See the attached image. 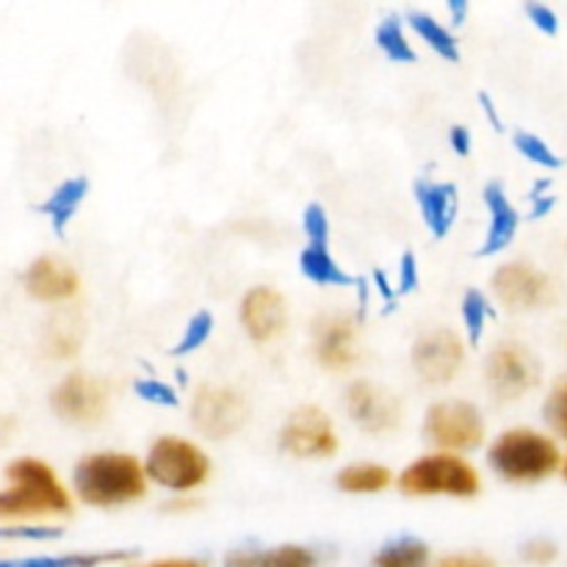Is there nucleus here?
Here are the masks:
<instances>
[{
	"instance_id": "obj_14",
	"label": "nucleus",
	"mask_w": 567,
	"mask_h": 567,
	"mask_svg": "<svg viewBox=\"0 0 567 567\" xmlns=\"http://www.w3.org/2000/svg\"><path fill=\"white\" fill-rule=\"evenodd\" d=\"M316 360L330 371H347L358 363V324L352 316H324L316 321Z\"/></svg>"
},
{
	"instance_id": "obj_22",
	"label": "nucleus",
	"mask_w": 567,
	"mask_h": 567,
	"mask_svg": "<svg viewBox=\"0 0 567 567\" xmlns=\"http://www.w3.org/2000/svg\"><path fill=\"white\" fill-rule=\"evenodd\" d=\"M430 565V548L421 540H396L382 548L374 557V567H426Z\"/></svg>"
},
{
	"instance_id": "obj_33",
	"label": "nucleus",
	"mask_w": 567,
	"mask_h": 567,
	"mask_svg": "<svg viewBox=\"0 0 567 567\" xmlns=\"http://www.w3.org/2000/svg\"><path fill=\"white\" fill-rule=\"evenodd\" d=\"M59 529H0V540H55Z\"/></svg>"
},
{
	"instance_id": "obj_9",
	"label": "nucleus",
	"mask_w": 567,
	"mask_h": 567,
	"mask_svg": "<svg viewBox=\"0 0 567 567\" xmlns=\"http://www.w3.org/2000/svg\"><path fill=\"white\" fill-rule=\"evenodd\" d=\"M53 413L75 426H94L109 413V391L89 374H70L50 396Z\"/></svg>"
},
{
	"instance_id": "obj_1",
	"label": "nucleus",
	"mask_w": 567,
	"mask_h": 567,
	"mask_svg": "<svg viewBox=\"0 0 567 567\" xmlns=\"http://www.w3.org/2000/svg\"><path fill=\"white\" fill-rule=\"evenodd\" d=\"M147 471L131 454H92L75 468V491L92 507H120L144 496Z\"/></svg>"
},
{
	"instance_id": "obj_27",
	"label": "nucleus",
	"mask_w": 567,
	"mask_h": 567,
	"mask_svg": "<svg viewBox=\"0 0 567 567\" xmlns=\"http://www.w3.org/2000/svg\"><path fill=\"white\" fill-rule=\"evenodd\" d=\"M75 319H59L48 336V349L55 358H72L81 347V327L72 324Z\"/></svg>"
},
{
	"instance_id": "obj_31",
	"label": "nucleus",
	"mask_w": 567,
	"mask_h": 567,
	"mask_svg": "<svg viewBox=\"0 0 567 567\" xmlns=\"http://www.w3.org/2000/svg\"><path fill=\"white\" fill-rule=\"evenodd\" d=\"M515 144H518V150L526 155V158L537 161V164H543V166H557L559 164V161L554 158L551 150H548L546 144L540 142V138L532 136V133H518V136H515Z\"/></svg>"
},
{
	"instance_id": "obj_29",
	"label": "nucleus",
	"mask_w": 567,
	"mask_h": 567,
	"mask_svg": "<svg viewBox=\"0 0 567 567\" xmlns=\"http://www.w3.org/2000/svg\"><path fill=\"white\" fill-rule=\"evenodd\" d=\"M546 415H548V421L554 424V430H557L559 435L567 437V380L559 382L557 391H554L551 399H548Z\"/></svg>"
},
{
	"instance_id": "obj_39",
	"label": "nucleus",
	"mask_w": 567,
	"mask_h": 567,
	"mask_svg": "<svg viewBox=\"0 0 567 567\" xmlns=\"http://www.w3.org/2000/svg\"><path fill=\"white\" fill-rule=\"evenodd\" d=\"M144 567H205V563H199V559H161V563Z\"/></svg>"
},
{
	"instance_id": "obj_7",
	"label": "nucleus",
	"mask_w": 567,
	"mask_h": 567,
	"mask_svg": "<svg viewBox=\"0 0 567 567\" xmlns=\"http://www.w3.org/2000/svg\"><path fill=\"white\" fill-rule=\"evenodd\" d=\"M426 441L449 452H471L485 437V421L474 404L463 399H449V402L432 404L424 421Z\"/></svg>"
},
{
	"instance_id": "obj_16",
	"label": "nucleus",
	"mask_w": 567,
	"mask_h": 567,
	"mask_svg": "<svg viewBox=\"0 0 567 567\" xmlns=\"http://www.w3.org/2000/svg\"><path fill=\"white\" fill-rule=\"evenodd\" d=\"M25 288L33 299L39 302H61V299L75 297L78 291V275L70 264L61 258L44 255L31 264L25 275Z\"/></svg>"
},
{
	"instance_id": "obj_20",
	"label": "nucleus",
	"mask_w": 567,
	"mask_h": 567,
	"mask_svg": "<svg viewBox=\"0 0 567 567\" xmlns=\"http://www.w3.org/2000/svg\"><path fill=\"white\" fill-rule=\"evenodd\" d=\"M86 192H89V183L83 181V177H75V181L61 183V186L53 192V197L42 205V214H48L50 219H53L55 233L64 230L70 216L75 214L78 205H81V199L86 197Z\"/></svg>"
},
{
	"instance_id": "obj_18",
	"label": "nucleus",
	"mask_w": 567,
	"mask_h": 567,
	"mask_svg": "<svg viewBox=\"0 0 567 567\" xmlns=\"http://www.w3.org/2000/svg\"><path fill=\"white\" fill-rule=\"evenodd\" d=\"M419 203L424 208L426 225L432 227L435 236H446L449 225L454 219V188L437 186V183H419Z\"/></svg>"
},
{
	"instance_id": "obj_41",
	"label": "nucleus",
	"mask_w": 567,
	"mask_h": 567,
	"mask_svg": "<svg viewBox=\"0 0 567 567\" xmlns=\"http://www.w3.org/2000/svg\"><path fill=\"white\" fill-rule=\"evenodd\" d=\"M565 480H567V460H565Z\"/></svg>"
},
{
	"instance_id": "obj_19",
	"label": "nucleus",
	"mask_w": 567,
	"mask_h": 567,
	"mask_svg": "<svg viewBox=\"0 0 567 567\" xmlns=\"http://www.w3.org/2000/svg\"><path fill=\"white\" fill-rule=\"evenodd\" d=\"M391 471L385 465L374 463H358L349 465L338 474V487L343 493H354V496H369V493H382L391 485Z\"/></svg>"
},
{
	"instance_id": "obj_35",
	"label": "nucleus",
	"mask_w": 567,
	"mask_h": 567,
	"mask_svg": "<svg viewBox=\"0 0 567 567\" xmlns=\"http://www.w3.org/2000/svg\"><path fill=\"white\" fill-rule=\"evenodd\" d=\"M136 391L142 393L144 399H150V402H161V404H175V393L169 391L166 385H161V382L150 380V382H138Z\"/></svg>"
},
{
	"instance_id": "obj_17",
	"label": "nucleus",
	"mask_w": 567,
	"mask_h": 567,
	"mask_svg": "<svg viewBox=\"0 0 567 567\" xmlns=\"http://www.w3.org/2000/svg\"><path fill=\"white\" fill-rule=\"evenodd\" d=\"M485 203L487 208H491L493 225H491V233H487V244L482 252L493 255L513 241L515 230H518V214H515V208L507 203V197H504V192L498 186L487 188Z\"/></svg>"
},
{
	"instance_id": "obj_30",
	"label": "nucleus",
	"mask_w": 567,
	"mask_h": 567,
	"mask_svg": "<svg viewBox=\"0 0 567 567\" xmlns=\"http://www.w3.org/2000/svg\"><path fill=\"white\" fill-rule=\"evenodd\" d=\"M305 233H308L310 244H316V247H327L330 221H327L324 210H321L319 205H310V208L305 210Z\"/></svg>"
},
{
	"instance_id": "obj_6",
	"label": "nucleus",
	"mask_w": 567,
	"mask_h": 567,
	"mask_svg": "<svg viewBox=\"0 0 567 567\" xmlns=\"http://www.w3.org/2000/svg\"><path fill=\"white\" fill-rule=\"evenodd\" d=\"M540 374V363L532 349L520 347V343H498L487 358V388L498 402H518L520 396L535 391Z\"/></svg>"
},
{
	"instance_id": "obj_25",
	"label": "nucleus",
	"mask_w": 567,
	"mask_h": 567,
	"mask_svg": "<svg viewBox=\"0 0 567 567\" xmlns=\"http://www.w3.org/2000/svg\"><path fill=\"white\" fill-rule=\"evenodd\" d=\"M258 567H316V554L302 546H277L258 551Z\"/></svg>"
},
{
	"instance_id": "obj_32",
	"label": "nucleus",
	"mask_w": 567,
	"mask_h": 567,
	"mask_svg": "<svg viewBox=\"0 0 567 567\" xmlns=\"http://www.w3.org/2000/svg\"><path fill=\"white\" fill-rule=\"evenodd\" d=\"M208 332H210V316L208 313H197L192 319V324H188V330H186V336H183V341L177 343L175 352L177 354L194 352V349H197L199 343H203L205 338H208Z\"/></svg>"
},
{
	"instance_id": "obj_4",
	"label": "nucleus",
	"mask_w": 567,
	"mask_h": 567,
	"mask_svg": "<svg viewBox=\"0 0 567 567\" xmlns=\"http://www.w3.org/2000/svg\"><path fill=\"white\" fill-rule=\"evenodd\" d=\"M399 487L408 496H454L471 498L480 493L482 482L474 465L454 454H430L404 468Z\"/></svg>"
},
{
	"instance_id": "obj_34",
	"label": "nucleus",
	"mask_w": 567,
	"mask_h": 567,
	"mask_svg": "<svg viewBox=\"0 0 567 567\" xmlns=\"http://www.w3.org/2000/svg\"><path fill=\"white\" fill-rule=\"evenodd\" d=\"M554 557H557V546L548 540H532L529 546L524 548V559H529V563L546 565V563H551Z\"/></svg>"
},
{
	"instance_id": "obj_23",
	"label": "nucleus",
	"mask_w": 567,
	"mask_h": 567,
	"mask_svg": "<svg viewBox=\"0 0 567 567\" xmlns=\"http://www.w3.org/2000/svg\"><path fill=\"white\" fill-rule=\"evenodd\" d=\"M120 559H127V551L33 557V559H20V563H0V567H97V565H105V563H120Z\"/></svg>"
},
{
	"instance_id": "obj_10",
	"label": "nucleus",
	"mask_w": 567,
	"mask_h": 567,
	"mask_svg": "<svg viewBox=\"0 0 567 567\" xmlns=\"http://www.w3.org/2000/svg\"><path fill=\"white\" fill-rule=\"evenodd\" d=\"M280 446L299 460H324L338 452L332 421L319 408H299L280 432Z\"/></svg>"
},
{
	"instance_id": "obj_11",
	"label": "nucleus",
	"mask_w": 567,
	"mask_h": 567,
	"mask_svg": "<svg viewBox=\"0 0 567 567\" xmlns=\"http://www.w3.org/2000/svg\"><path fill=\"white\" fill-rule=\"evenodd\" d=\"M465 363L463 338L452 330H432L413 347V369L426 385H446Z\"/></svg>"
},
{
	"instance_id": "obj_26",
	"label": "nucleus",
	"mask_w": 567,
	"mask_h": 567,
	"mask_svg": "<svg viewBox=\"0 0 567 567\" xmlns=\"http://www.w3.org/2000/svg\"><path fill=\"white\" fill-rule=\"evenodd\" d=\"M377 44H380L393 61H408V64L410 61H415L413 48H410V42L404 39L402 28H399L396 20H385L380 28H377Z\"/></svg>"
},
{
	"instance_id": "obj_40",
	"label": "nucleus",
	"mask_w": 567,
	"mask_h": 567,
	"mask_svg": "<svg viewBox=\"0 0 567 567\" xmlns=\"http://www.w3.org/2000/svg\"><path fill=\"white\" fill-rule=\"evenodd\" d=\"M454 138V147H457V153H468V131H463V127H454L452 133Z\"/></svg>"
},
{
	"instance_id": "obj_38",
	"label": "nucleus",
	"mask_w": 567,
	"mask_h": 567,
	"mask_svg": "<svg viewBox=\"0 0 567 567\" xmlns=\"http://www.w3.org/2000/svg\"><path fill=\"white\" fill-rule=\"evenodd\" d=\"M529 14L535 17L540 28H546V31H557V20H554L551 11L543 9V6H529Z\"/></svg>"
},
{
	"instance_id": "obj_5",
	"label": "nucleus",
	"mask_w": 567,
	"mask_h": 567,
	"mask_svg": "<svg viewBox=\"0 0 567 567\" xmlns=\"http://www.w3.org/2000/svg\"><path fill=\"white\" fill-rule=\"evenodd\" d=\"M147 476L161 487L175 493L194 491L203 485L210 474V463L199 446L186 437H161L153 443L144 465Z\"/></svg>"
},
{
	"instance_id": "obj_13",
	"label": "nucleus",
	"mask_w": 567,
	"mask_h": 567,
	"mask_svg": "<svg viewBox=\"0 0 567 567\" xmlns=\"http://www.w3.org/2000/svg\"><path fill=\"white\" fill-rule=\"evenodd\" d=\"M493 291L507 308L535 310L546 308L554 299V286L543 271L529 264H507L493 277Z\"/></svg>"
},
{
	"instance_id": "obj_24",
	"label": "nucleus",
	"mask_w": 567,
	"mask_h": 567,
	"mask_svg": "<svg viewBox=\"0 0 567 567\" xmlns=\"http://www.w3.org/2000/svg\"><path fill=\"white\" fill-rule=\"evenodd\" d=\"M410 22H413L415 31L421 33V39H424V42L430 44V48L435 50V53H441L443 59H449V61H457L460 59L457 42H454V37L446 31V28L441 25V22L432 20L430 14H421V11L410 14Z\"/></svg>"
},
{
	"instance_id": "obj_21",
	"label": "nucleus",
	"mask_w": 567,
	"mask_h": 567,
	"mask_svg": "<svg viewBox=\"0 0 567 567\" xmlns=\"http://www.w3.org/2000/svg\"><path fill=\"white\" fill-rule=\"evenodd\" d=\"M299 264H302L305 275L313 282H321V286H349V282H352V277L336 264V258H332L327 247L308 244V249L302 252Z\"/></svg>"
},
{
	"instance_id": "obj_3",
	"label": "nucleus",
	"mask_w": 567,
	"mask_h": 567,
	"mask_svg": "<svg viewBox=\"0 0 567 567\" xmlns=\"http://www.w3.org/2000/svg\"><path fill=\"white\" fill-rule=\"evenodd\" d=\"M491 465L507 482H540L559 468V449L532 430H509L493 443Z\"/></svg>"
},
{
	"instance_id": "obj_15",
	"label": "nucleus",
	"mask_w": 567,
	"mask_h": 567,
	"mask_svg": "<svg viewBox=\"0 0 567 567\" xmlns=\"http://www.w3.org/2000/svg\"><path fill=\"white\" fill-rule=\"evenodd\" d=\"M241 324L247 336L258 343L280 338L288 324V305L282 293L269 286L252 288L241 302Z\"/></svg>"
},
{
	"instance_id": "obj_8",
	"label": "nucleus",
	"mask_w": 567,
	"mask_h": 567,
	"mask_svg": "<svg viewBox=\"0 0 567 567\" xmlns=\"http://www.w3.org/2000/svg\"><path fill=\"white\" fill-rule=\"evenodd\" d=\"M192 419L203 435L214 437V441H225V437L236 435L247 424V399L238 391H233V388L205 385L194 396Z\"/></svg>"
},
{
	"instance_id": "obj_37",
	"label": "nucleus",
	"mask_w": 567,
	"mask_h": 567,
	"mask_svg": "<svg viewBox=\"0 0 567 567\" xmlns=\"http://www.w3.org/2000/svg\"><path fill=\"white\" fill-rule=\"evenodd\" d=\"M225 567H258V551H233Z\"/></svg>"
},
{
	"instance_id": "obj_36",
	"label": "nucleus",
	"mask_w": 567,
	"mask_h": 567,
	"mask_svg": "<svg viewBox=\"0 0 567 567\" xmlns=\"http://www.w3.org/2000/svg\"><path fill=\"white\" fill-rule=\"evenodd\" d=\"M437 567H496L493 559L482 557V554H454V557H446Z\"/></svg>"
},
{
	"instance_id": "obj_12",
	"label": "nucleus",
	"mask_w": 567,
	"mask_h": 567,
	"mask_svg": "<svg viewBox=\"0 0 567 567\" xmlns=\"http://www.w3.org/2000/svg\"><path fill=\"white\" fill-rule=\"evenodd\" d=\"M347 410L354 424L365 432H391L402 424V402L385 391L382 385H374L369 380H358L347 391Z\"/></svg>"
},
{
	"instance_id": "obj_28",
	"label": "nucleus",
	"mask_w": 567,
	"mask_h": 567,
	"mask_svg": "<svg viewBox=\"0 0 567 567\" xmlns=\"http://www.w3.org/2000/svg\"><path fill=\"white\" fill-rule=\"evenodd\" d=\"M463 319H465V327H468V332H471V341L476 343L482 338V330H485V321H487V302L482 293L471 291L468 297H465Z\"/></svg>"
},
{
	"instance_id": "obj_2",
	"label": "nucleus",
	"mask_w": 567,
	"mask_h": 567,
	"mask_svg": "<svg viewBox=\"0 0 567 567\" xmlns=\"http://www.w3.org/2000/svg\"><path fill=\"white\" fill-rule=\"evenodd\" d=\"M11 487L0 493V518H39V515H66L70 496L59 476L42 460H17L6 471Z\"/></svg>"
}]
</instances>
